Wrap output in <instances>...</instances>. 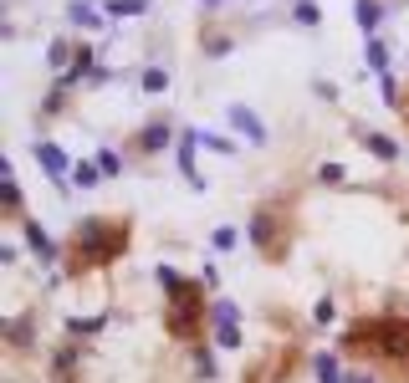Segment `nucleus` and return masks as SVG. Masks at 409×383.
Returning a JSON list of instances; mask_svg holds the SVG:
<instances>
[{"label":"nucleus","instance_id":"f257e3e1","mask_svg":"<svg viewBox=\"0 0 409 383\" xmlns=\"http://www.w3.org/2000/svg\"><path fill=\"white\" fill-rule=\"evenodd\" d=\"M128 245V230L123 225H113V220H88L77 230V266H93V261H102V255H113V250H123Z\"/></svg>","mask_w":409,"mask_h":383},{"label":"nucleus","instance_id":"f03ea898","mask_svg":"<svg viewBox=\"0 0 409 383\" xmlns=\"http://www.w3.org/2000/svg\"><path fill=\"white\" fill-rule=\"evenodd\" d=\"M215 327H220V348H241V332H235V307L215 302Z\"/></svg>","mask_w":409,"mask_h":383},{"label":"nucleus","instance_id":"7ed1b4c3","mask_svg":"<svg viewBox=\"0 0 409 383\" xmlns=\"http://www.w3.org/2000/svg\"><path fill=\"white\" fill-rule=\"evenodd\" d=\"M230 123L241 128V133H246L251 143H266V128H261V118H256L251 108H230Z\"/></svg>","mask_w":409,"mask_h":383},{"label":"nucleus","instance_id":"20e7f679","mask_svg":"<svg viewBox=\"0 0 409 383\" xmlns=\"http://www.w3.org/2000/svg\"><path fill=\"white\" fill-rule=\"evenodd\" d=\"M36 159L47 164V174H57V179L67 174V159H61V148H52V143H36Z\"/></svg>","mask_w":409,"mask_h":383},{"label":"nucleus","instance_id":"39448f33","mask_svg":"<svg viewBox=\"0 0 409 383\" xmlns=\"http://www.w3.org/2000/svg\"><path fill=\"white\" fill-rule=\"evenodd\" d=\"M379 6H374V0H358V26H363V36H369V31H379Z\"/></svg>","mask_w":409,"mask_h":383},{"label":"nucleus","instance_id":"423d86ee","mask_svg":"<svg viewBox=\"0 0 409 383\" xmlns=\"http://www.w3.org/2000/svg\"><path fill=\"white\" fill-rule=\"evenodd\" d=\"M67 20H77V26H97V11L93 6H67Z\"/></svg>","mask_w":409,"mask_h":383},{"label":"nucleus","instance_id":"0eeeda50","mask_svg":"<svg viewBox=\"0 0 409 383\" xmlns=\"http://www.w3.org/2000/svg\"><path fill=\"white\" fill-rule=\"evenodd\" d=\"M164 143H169V128H148V133H143V148H148V154H159Z\"/></svg>","mask_w":409,"mask_h":383},{"label":"nucleus","instance_id":"6e6552de","mask_svg":"<svg viewBox=\"0 0 409 383\" xmlns=\"http://www.w3.org/2000/svg\"><path fill=\"white\" fill-rule=\"evenodd\" d=\"M369 67H374V72L389 67V51H384V41H369Z\"/></svg>","mask_w":409,"mask_h":383},{"label":"nucleus","instance_id":"1a4fd4ad","mask_svg":"<svg viewBox=\"0 0 409 383\" xmlns=\"http://www.w3.org/2000/svg\"><path fill=\"white\" fill-rule=\"evenodd\" d=\"M143 87H148V92H164V87H169V77L154 67V72H143Z\"/></svg>","mask_w":409,"mask_h":383},{"label":"nucleus","instance_id":"9d476101","mask_svg":"<svg viewBox=\"0 0 409 383\" xmlns=\"http://www.w3.org/2000/svg\"><path fill=\"white\" fill-rule=\"evenodd\" d=\"M369 148H374V154H379V159H394V143H389V138H384V133H374V138H369Z\"/></svg>","mask_w":409,"mask_h":383},{"label":"nucleus","instance_id":"9b49d317","mask_svg":"<svg viewBox=\"0 0 409 383\" xmlns=\"http://www.w3.org/2000/svg\"><path fill=\"white\" fill-rule=\"evenodd\" d=\"M72 179L88 189V184H97V169H93V164H77V174H72Z\"/></svg>","mask_w":409,"mask_h":383},{"label":"nucleus","instance_id":"f8f14e48","mask_svg":"<svg viewBox=\"0 0 409 383\" xmlns=\"http://www.w3.org/2000/svg\"><path fill=\"white\" fill-rule=\"evenodd\" d=\"M317 373H322V383H338V363H333V358H317Z\"/></svg>","mask_w":409,"mask_h":383},{"label":"nucleus","instance_id":"ddd939ff","mask_svg":"<svg viewBox=\"0 0 409 383\" xmlns=\"http://www.w3.org/2000/svg\"><path fill=\"white\" fill-rule=\"evenodd\" d=\"M297 20H302V26H317V6H312V0H302V6H297Z\"/></svg>","mask_w":409,"mask_h":383},{"label":"nucleus","instance_id":"4468645a","mask_svg":"<svg viewBox=\"0 0 409 383\" xmlns=\"http://www.w3.org/2000/svg\"><path fill=\"white\" fill-rule=\"evenodd\" d=\"M143 11V0H118V6H113V16H138Z\"/></svg>","mask_w":409,"mask_h":383},{"label":"nucleus","instance_id":"2eb2a0df","mask_svg":"<svg viewBox=\"0 0 409 383\" xmlns=\"http://www.w3.org/2000/svg\"><path fill=\"white\" fill-rule=\"evenodd\" d=\"M31 245H36L41 255H52V241H47V236H41V230H36V225H31Z\"/></svg>","mask_w":409,"mask_h":383}]
</instances>
